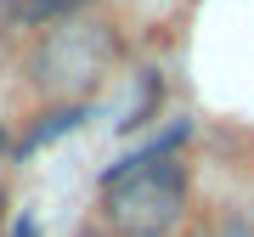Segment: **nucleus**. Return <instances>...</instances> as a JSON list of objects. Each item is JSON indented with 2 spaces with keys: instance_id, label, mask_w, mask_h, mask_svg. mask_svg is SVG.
Masks as SVG:
<instances>
[{
  "instance_id": "obj_8",
  "label": "nucleus",
  "mask_w": 254,
  "mask_h": 237,
  "mask_svg": "<svg viewBox=\"0 0 254 237\" xmlns=\"http://www.w3.org/2000/svg\"><path fill=\"white\" fill-rule=\"evenodd\" d=\"M0 209H6V198H0Z\"/></svg>"
},
{
  "instance_id": "obj_9",
  "label": "nucleus",
  "mask_w": 254,
  "mask_h": 237,
  "mask_svg": "<svg viewBox=\"0 0 254 237\" xmlns=\"http://www.w3.org/2000/svg\"><path fill=\"white\" fill-rule=\"evenodd\" d=\"M85 237H96V232H85Z\"/></svg>"
},
{
  "instance_id": "obj_4",
  "label": "nucleus",
  "mask_w": 254,
  "mask_h": 237,
  "mask_svg": "<svg viewBox=\"0 0 254 237\" xmlns=\"http://www.w3.org/2000/svg\"><path fill=\"white\" fill-rule=\"evenodd\" d=\"M85 0H23L28 17H68V11H79Z\"/></svg>"
},
{
  "instance_id": "obj_6",
  "label": "nucleus",
  "mask_w": 254,
  "mask_h": 237,
  "mask_svg": "<svg viewBox=\"0 0 254 237\" xmlns=\"http://www.w3.org/2000/svg\"><path fill=\"white\" fill-rule=\"evenodd\" d=\"M17 237H34V226H28V220H17Z\"/></svg>"
},
{
  "instance_id": "obj_1",
  "label": "nucleus",
  "mask_w": 254,
  "mask_h": 237,
  "mask_svg": "<svg viewBox=\"0 0 254 237\" xmlns=\"http://www.w3.org/2000/svg\"><path fill=\"white\" fill-rule=\"evenodd\" d=\"M187 136V124H175L164 141L147 153L125 158L102 181V215L119 237H170L187 215V170L181 158H170V147Z\"/></svg>"
},
{
  "instance_id": "obj_5",
  "label": "nucleus",
  "mask_w": 254,
  "mask_h": 237,
  "mask_svg": "<svg viewBox=\"0 0 254 237\" xmlns=\"http://www.w3.org/2000/svg\"><path fill=\"white\" fill-rule=\"evenodd\" d=\"M226 237H254V232L243 226V220H232V226H226Z\"/></svg>"
},
{
  "instance_id": "obj_2",
  "label": "nucleus",
  "mask_w": 254,
  "mask_h": 237,
  "mask_svg": "<svg viewBox=\"0 0 254 237\" xmlns=\"http://www.w3.org/2000/svg\"><path fill=\"white\" fill-rule=\"evenodd\" d=\"M119 62V34L108 23H85V17H68L46 34V46L34 51V85L51 96H85L102 85V73Z\"/></svg>"
},
{
  "instance_id": "obj_7",
  "label": "nucleus",
  "mask_w": 254,
  "mask_h": 237,
  "mask_svg": "<svg viewBox=\"0 0 254 237\" xmlns=\"http://www.w3.org/2000/svg\"><path fill=\"white\" fill-rule=\"evenodd\" d=\"M0 17H11V6H6V0H0Z\"/></svg>"
},
{
  "instance_id": "obj_3",
  "label": "nucleus",
  "mask_w": 254,
  "mask_h": 237,
  "mask_svg": "<svg viewBox=\"0 0 254 237\" xmlns=\"http://www.w3.org/2000/svg\"><path fill=\"white\" fill-rule=\"evenodd\" d=\"M79 118H85L79 108H68V113H57L51 124H40L34 136H28V147H40V141H51V136H63V130H73V124H79Z\"/></svg>"
}]
</instances>
